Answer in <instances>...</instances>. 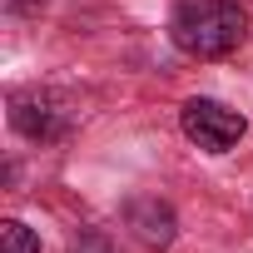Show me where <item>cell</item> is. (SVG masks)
I'll use <instances>...</instances> for the list:
<instances>
[{
	"label": "cell",
	"mask_w": 253,
	"mask_h": 253,
	"mask_svg": "<svg viewBox=\"0 0 253 253\" xmlns=\"http://www.w3.org/2000/svg\"><path fill=\"white\" fill-rule=\"evenodd\" d=\"M124 218H129V228H134V238H139L144 248H169V243H174V233H179L174 209H169V204H159V199H134Z\"/></svg>",
	"instance_id": "cell-4"
},
{
	"label": "cell",
	"mask_w": 253,
	"mask_h": 253,
	"mask_svg": "<svg viewBox=\"0 0 253 253\" xmlns=\"http://www.w3.org/2000/svg\"><path fill=\"white\" fill-rule=\"evenodd\" d=\"M70 253H109V243H104L99 233H84V238H80V243H75Z\"/></svg>",
	"instance_id": "cell-6"
},
{
	"label": "cell",
	"mask_w": 253,
	"mask_h": 253,
	"mask_svg": "<svg viewBox=\"0 0 253 253\" xmlns=\"http://www.w3.org/2000/svg\"><path fill=\"white\" fill-rule=\"evenodd\" d=\"M0 253H40V238L20 218H5L0 223Z\"/></svg>",
	"instance_id": "cell-5"
},
{
	"label": "cell",
	"mask_w": 253,
	"mask_h": 253,
	"mask_svg": "<svg viewBox=\"0 0 253 253\" xmlns=\"http://www.w3.org/2000/svg\"><path fill=\"white\" fill-rule=\"evenodd\" d=\"M248 10L238 0H179L169 15V40L194 60H223L243 45Z\"/></svg>",
	"instance_id": "cell-1"
},
{
	"label": "cell",
	"mask_w": 253,
	"mask_h": 253,
	"mask_svg": "<svg viewBox=\"0 0 253 253\" xmlns=\"http://www.w3.org/2000/svg\"><path fill=\"white\" fill-rule=\"evenodd\" d=\"M65 104L55 99V94H40V89H30V94H15L10 99V124L25 134V139H55V134H65Z\"/></svg>",
	"instance_id": "cell-3"
},
{
	"label": "cell",
	"mask_w": 253,
	"mask_h": 253,
	"mask_svg": "<svg viewBox=\"0 0 253 253\" xmlns=\"http://www.w3.org/2000/svg\"><path fill=\"white\" fill-rule=\"evenodd\" d=\"M179 124H184V134L199 149H209V154H228L243 139V129H248L243 114L228 109V104H218V99H189L184 114H179Z\"/></svg>",
	"instance_id": "cell-2"
}]
</instances>
